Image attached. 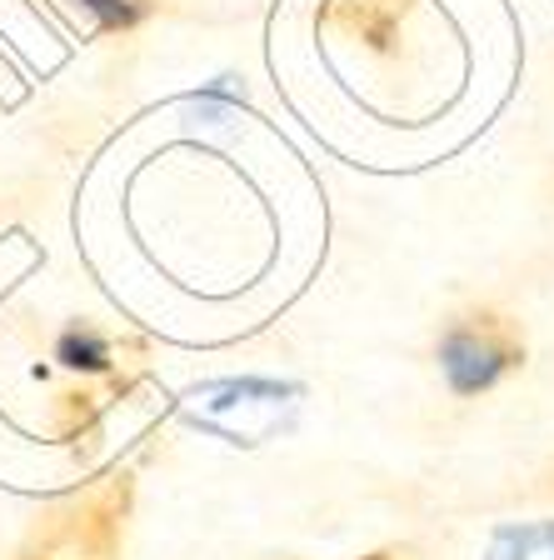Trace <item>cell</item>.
Wrapping results in <instances>:
<instances>
[{
  "label": "cell",
  "instance_id": "5b68a950",
  "mask_svg": "<svg viewBox=\"0 0 554 560\" xmlns=\"http://www.w3.org/2000/svg\"><path fill=\"white\" fill-rule=\"evenodd\" d=\"M81 5H91L105 31H130V25H140L145 11H151L145 0H81Z\"/></svg>",
  "mask_w": 554,
  "mask_h": 560
},
{
  "label": "cell",
  "instance_id": "277c9868",
  "mask_svg": "<svg viewBox=\"0 0 554 560\" xmlns=\"http://www.w3.org/2000/svg\"><path fill=\"white\" fill-rule=\"evenodd\" d=\"M60 361L75 365V371H105L110 365V346L95 330H66L60 336Z\"/></svg>",
  "mask_w": 554,
  "mask_h": 560
},
{
  "label": "cell",
  "instance_id": "6da1fadb",
  "mask_svg": "<svg viewBox=\"0 0 554 560\" xmlns=\"http://www.w3.org/2000/svg\"><path fill=\"white\" fill-rule=\"evenodd\" d=\"M130 515V476H105L85 495L56 505L46 521L35 525V546L50 560H116L120 556V530Z\"/></svg>",
  "mask_w": 554,
  "mask_h": 560
},
{
  "label": "cell",
  "instance_id": "52a82bcc",
  "mask_svg": "<svg viewBox=\"0 0 554 560\" xmlns=\"http://www.w3.org/2000/svg\"><path fill=\"white\" fill-rule=\"evenodd\" d=\"M365 560H415V550H410V546H390V550H375V556H365Z\"/></svg>",
  "mask_w": 554,
  "mask_h": 560
},
{
  "label": "cell",
  "instance_id": "ba28073f",
  "mask_svg": "<svg viewBox=\"0 0 554 560\" xmlns=\"http://www.w3.org/2000/svg\"><path fill=\"white\" fill-rule=\"evenodd\" d=\"M25 560H50V556H25Z\"/></svg>",
  "mask_w": 554,
  "mask_h": 560
},
{
  "label": "cell",
  "instance_id": "3957f363",
  "mask_svg": "<svg viewBox=\"0 0 554 560\" xmlns=\"http://www.w3.org/2000/svg\"><path fill=\"white\" fill-rule=\"evenodd\" d=\"M415 11L420 0H325L315 11V25L365 46L369 56H390Z\"/></svg>",
  "mask_w": 554,
  "mask_h": 560
},
{
  "label": "cell",
  "instance_id": "7a4b0ae2",
  "mask_svg": "<svg viewBox=\"0 0 554 560\" xmlns=\"http://www.w3.org/2000/svg\"><path fill=\"white\" fill-rule=\"evenodd\" d=\"M524 365V336L499 311H464L439 336V371L455 396H480Z\"/></svg>",
  "mask_w": 554,
  "mask_h": 560
},
{
  "label": "cell",
  "instance_id": "8992f818",
  "mask_svg": "<svg viewBox=\"0 0 554 560\" xmlns=\"http://www.w3.org/2000/svg\"><path fill=\"white\" fill-rule=\"evenodd\" d=\"M91 420H95V396H60V420H56L60 435H75Z\"/></svg>",
  "mask_w": 554,
  "mask_h": 560
}]
</instances>
